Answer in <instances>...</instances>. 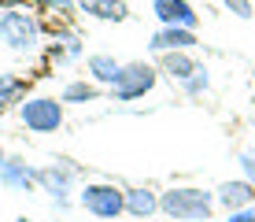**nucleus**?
Wrapping results in <instances>:
<instances>
[{
    "label": "nucleus",
    "instance_id": "nucleus-20",
    "mask_svg": "<svg viewBox=\"0 0 255 222\" xmlns=\"http://www.w3.org/2000/svg\"><path fill=\"white\" fill-rule=\"evenodd\" d=\"M226 7H230V11L237 15V19H252L255 15V7H252V0H222Z\"/></svg>",
    "mask_w": 255,
    "mask_h": 222
},
{
    "label": "nucleus",
    "instance_id": "nucleus-18",
    "mask_svg": "<svg viewBox=\"0 0 255 222\" xmlns=\"http://www.w3.org/2000/svg\"><path fill=\"white\" fill-rule=\"evenodd\" d=\"M33 4L41 7V11H48V15H56V19H70L74 15V0H33Z\"/></svg>",
    "mask_w": 255,
    "mask_h": 222
},
{
    "label": "nucleus",
    "instance_id": "nucleus-12",
    "mask_svg": "<svg viewBox=\"0 0 255 222\" xmlns=\"http://www.w3.org/2000/svg\"><path fill=\"white\" fill-rule=\"evenodd\" d=\"M48 59H52L56 67L82 59V37H78L74 30H59V33H52V41H48Z\"/></svg>",
    "mask_w": 255,
    "mask_h": 222
},
{
    "label": "nucleus",
    "instance_id": "nucleus-16",
    "mask_svg": "<svg viewBox=\"0 0 255 222\" xmlns=\"http://www.w3.org/2000/svg\"><path fill=\"white\" fill-rule=\"evenodd\" d=\"M59 100H63V104H96V100H100V85L89 82V78H74V82L63 85Z\"/></svg>",
    "mask_w": 255,
    "mask_h": 222
},
{
    "label": "nucleus",
    "instance_id": "nucleus-25",
    "mask_svg": "<svg viewBox=\"0 0 255 222\" xmlns=\"http://www.w3.org/2000/svg\"><path fill=\"white\" fill-rule=\"evenodd\" d=\"M252 104H255V89H252Z\"/></svg>",
    "mask_w": 255,
    "mask_h": 222
},
{
    "label": "nucleus",
    "instance_id": "nucleus-8",
    "mask_svg": "<svg viewBox=\"0 0 255 222\" xmlns=\"http://www.w3.org/2000/svg\"><path fill=\"white\" fill-rule=\"evenodd\" d=\"M152 15L159 26H181V30H196L200 15L189 0H152Z\"/></svg>",
    "mask_w": 255,
    "mask_h": 222
},
{
    "label": "nucleus",
    "instance_id": "nucleus-23",
    "mask_svg": "<svg viewBox=\"0 0 255 222\" xmlns=\"http://www.w3.org/2000/svg\"><path fill=\"white\" fill-rule=\"evenodd\" d=\"M33 0H0V11H7V7H30Z\"/></svg>",
    "mask_w": 255,
    "mask_h": 222
},
{
    "label": "nucleus",
    "instance_id": "nucleus-21",
    "mask_svg": "<svg viewBox=\"0 0 255 222\" xmlns=\"http://www.w3.org/2000/svg\"><path fill=\"white\" fill-rule=\"evenodd\" d=\"M241 171H244V178L255 185V148H244V152H241Z\"/></svg>",
    "mask_w": 255,
    "mask_h": 222
},
{
    "label": "nucleus",
    "instance_id": "nucleus-1",
    "mask_svg": "<svg viewBox=\"0 0 255 222\" xmlns=\"http://www.w3.org/2000/svg\"><path fill=\"white\" fill-rule=\"evenodd\" d=\"M215 208V193L200 189V185H174V189L159 193V211L174 222H207Z\"/></svg>",
    "mask_w": 255,
    "mask_h": 222
},
{
    "label": "nucleus",
    "instance_id": "nucleus-3",
    "mask_svg": "<svg viewBox=\"0 0 255 222\" xmlns=\"http://www.w3.org/2000/svg\"><path fill=\"white\" fill-rule=\"evenodd\" d=\"M78 208L100 222H115L126 215V189H119L115 182H85L78 189Z\"/></svg>",
    "mask_w": 255,
    "mask_h": 222
},
{
    "label": "nucleus",
    "instance_id": "nucleus-9",
    "mask_svg": "<svg viewBox=\"0 0 255 222\" xmlns=\"http://www.w3.org/2000/svg\"><path fill=\"white\" fill-rule=\"evenodd\" d=\"M196 30H181V26H159V30L152 33V41H148V48L155 52V56H163V52H192L196 48Z\"/></svg>",
    "mask_w": 255,
    "mask_h": 222
},
{
    "label": "nucleus",
    "instance_id": "nucleus-6",
    "mask_svg": "<svg viewBox=\"0 0 255 222\" xmlns=\"http://www.w3.org/2000/svg\"><path fill=\"white\" fill-rule=\"evenodd\" d=\"M74 185H78V171H74V167H67V163L37 167V189H45L59 211L70 208V193H74Z\"/></svg>",
    "mask_w": 255,
    "mask_h": 222
},
{
    "label": "nucleus",
    "instance_id": "nucleus-14",
    "mask_svg": "<svg viewBox=\"0 0 255 222\" xmlns=\"http://www.w3.org/2000/svg\"><path fill=\"white\" fill-rule=\"evenodd\" d=\"M78 11L89 15V19H100V22H126L129 19L126 0H78Z\"/></svg>",
    "mask_w": 255,
    "mask_h": 222
},
{
    "label": "nucleus",
    "instance_id": "nucleus-17",
    "mask_svg": "<svg viewBox=\"0 0 255 222\" xmlns=\"http://www.w3.org/2000/svg\"><path fill=\"white\" fill-rule=\"evenodd\" d=\"M22 100H26V78L0 74V111L4 108H19Z\"/></svg>",
    "mask_w": 255,
    "mask_h": 222
},
{
    "label": "nucleus",
    "instance_id": "nucleus-22",
    "mask_svg": "<svg viewBox=\"0 0 255 222\" xmlns=\"http://www.w3.org/2000/svg\"><path fill=\"white\" fill-rule=\"evenodd\" d=\"M230 222H255V204L252 208H241V211H230Z\"/></svg>",
    "mask_w": 255,
    "mask_h": 222
},
{
    "label": "nucleus",
    "instance_id": "nucleus-11",
    "mask_svg": "<svg viewBox=\"0 0 255 222\" xmlns=\"http://www.w3.org/2000/svg\"><path fill=\"white\" fill-rule=\"evenodd\" d=\"M204 67L192 52H163L159 56V74H166L170 82H178V85H185L196 70Z\"/></svg>",
    "mask_w": 255,
    "mask_h": 222
},
{
    "label": "nucleus",
    "instance_id": "nucleus-24",
    "mask_svg": "<svg viewBox=\"0 0 255 222\" xmlns=\"http://www.w3.org/2000/svg\"><path fill=\"white\" fill-rule=\"evenodd\" d=\"M15 222H30V219H15Z\"/></svg>",
    "mask_w": 255,
    "mask_h": 222
},
{
    "label": "nucleus",
    "instance_id": "nucleus-10",
    "mask_svg": "<svg viewBox=\"0 0 255 222\" xmlns=\"http://www.w3.org/2000/svg\"><path fill=\"white\" fill-rule=\"evenodd\" d=\"M215 204L226 211H241V208H252L255 204V185L248 178H230L215 189Z\"/></svg>",
    "mask_w": 255,
    "mask_h": 222
},
{
    "label": "nucleus",
    "instance_id": "nucleus-13",
    "mask_svg": "<svg viewBox=\"0 0 255 222\" xmlns=\"http://www.w3.org/2000/svg\"><path fill=\"white\" fill-rule=\"evenodd\" d=\"M126 215L129 219H152V215H159V193L148 189V185H133V189H126Z\"/></svg>",
    "mask_w": 255,
    "mask_h": 222
},
{
    "label": "nucleus",
    "instance_id": "nucleus-7",
    "mask_svg": "<svg viewBox=\"0 0 255 222\" xmlns=\"http://www.w3.org/2000/svg\"><path fill=\"white\" fill-rule=\"evenodd\" d=\"M0 182L15 193H30V189H37V167H30L19 156H7L4 145H0Z\"/></svg>",
    "mask_w": 255,
    "mask_h": 222
},
{
    "label": "nucleus",
    "instance_id": "nucleus-19",
    "mask_svg": "<svg viewBox=\"0 0 255 222\" xmlns=\"http://www.w3.org/2000/svg\"><path fill=\"white\" fill-rule=\"evenodd\" d=\"M181 89H185V96H200V93H207V89H211V74H207V67H200V70H196V74H192Z\"/></svg>",
    "mask_w": 255,
    "mask_h": 222
},
{
    "label": "nucleus",
    "instance_id": "nucleus-15",
    "mask_svg": "<svg viewBox=\"0 0 255 222\" xmlns=\"http://www.w3.org/2000/svg\"><path fill=\"white\" fill-rule=\"evenodd\" d=\"M119 70H122V63L115 56H108V52H93V56H85V74H89V82H96V85H115V78H119Z\"/></svg>",
    "mask_w": 255,
    "mask_h": 222
},
{
    "label": "nucleus",
    "instance_id": "nucleus-4",
    "mask_svg": "<svg viewBox=\"0 0 255 222\" xmlns=\"http://www.w3.org/2000/svg\"><path fill=\"white\" fill-rule=\"evenodd\" d=\"M155 82H159V67L144 63V59H129V63H122L115 85H111V96L119 104H133V100L152 93Z\"/></svg>",
    "mask_w": 255,
    "mask_h": 222
},
{
    "label": "nucleus",
    "instance_id": "nucleus-26",
    "mask_svg": "<svg viewBox=\"0 0 255 222\" xmlns=\"http://www.w3.org/2000/svg\"><path fill=\"white\" fill-rule=\"evenodd\" d=\"M133 222H148V219H133Z\"/></svg>",
    "mask_w": 255,
    "mask_h": 222
},
{
    "label": "nucleus",
    "instance_id": "nucleus-5",
    "mask_svg": "<svg viewBox=\"0 0 255 222\" xmlns=\"http://www.w3.org/2000/svg\"><path fill=\"white\" fill-rule=\"evenodd\" d=\"M67 104L56 100V96H26L19 104V119L30 133H56L63 130V111Z\"/></svg>",
    "mask_w": 255,
    "mask_h": 222
},
{
    "label": "nucleus",
    "instance_id": "nucleus-2",
    "mask_svg": "<svg viewBox=\"0 0 255 222\" xmlns=\"http://www.w3.org/2000/svg\"><path fill=\"white\" fill-rule=\"evenodd\" d=\"M0 41L19 56L41 48V19L33 15V7H7L0 11Z\"/></svg>",
    "mask_w": 255,
    "mask_h": 222
}]
</instances>
